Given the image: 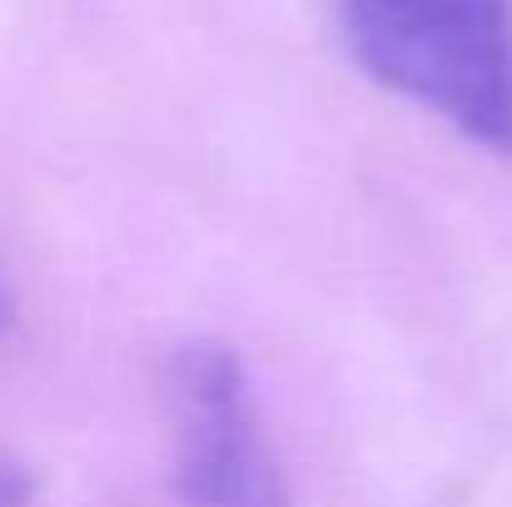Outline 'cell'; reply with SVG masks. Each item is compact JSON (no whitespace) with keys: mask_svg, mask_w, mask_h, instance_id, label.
Segmentation results:
<instances>
[{"mask_svg":"<svg viewBox=\"0 0 512 507\" xmlns=\"http://www.w3.org/2000/svg\"><path fill=\"white\" fill-rule=\"evenodd\" d=\"M353 65L488 155H512V0H334Z\"/></svg>","mask_w":512,"mask_h":507,"instance_id":"1","label":"cell"},{"mask_svg":"<svg viewBox=\"0 0 512 507\" xmlns=\"http://www.w3.org/2000/svg\"><path fill=\"white\" fill-rule=\"evenodd\" d=\"M170 473L184 507H289L284 468L244 358L219 338H184L165 368Z\"/></svg>","mask_w":512,"mask_h":507,"instance_id":"2","label":"cell"},{"mask_svg":"<svg viewBox=\"0 0 512 507\" xmlns=\"http://www.w3.org/2000/svg\"><path fill=\"white\" fill-rule=\"evenodd\" d=\"M30 473L15 458H0V507H25L30 503Z\"/></svg>","mask_w":512,"mask_h":507,"instance_id":"3","label":"cell"},{"mask_svg":"<svg viewBox=\"0 0 512 507\" xmlns=\"http://www.w3.org/2000/svg\"><path fill=\"white\" fill-rule=\"evenodd\" d=\"M10 324V304H5V289H0V329Z\"/></svg>","mask_w":512,"mask_h":507,"instance_id":"4","label":"cell"}]
</instances>
